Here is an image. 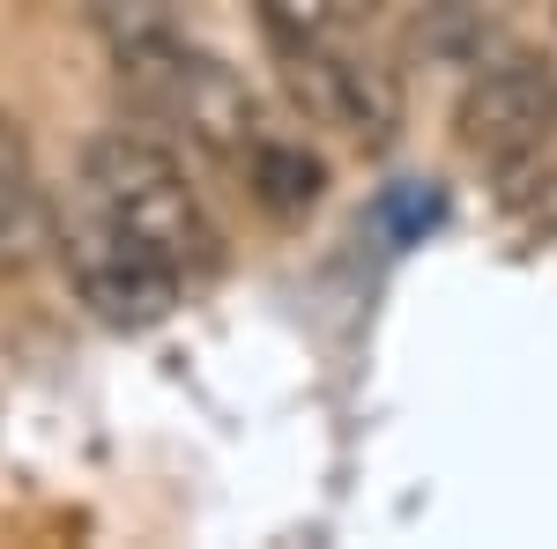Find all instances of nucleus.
Returning <instances> with one entry per match:
<instances>
[{
    "instance_id": "f257e3e1",
    "label": "nucleus",
    "mask_w": 557,
    "mask_h": 549,
    "mask_svg": "<svg viewBox=\"0 0 557 549\" xmlns=\"http://www.w3.org/2000/svg\"><path fill=\"white\" fill-rule=\"evenodd\" d=\"M83 194L97 209L112 215L120 230H134L149 253H164L186 275V283H201L223 267V238H215L209 209H201V194L186 186V171L164 141H149V134H97L83 149Z\"/></svg>"
},
{
    "instance_id": "1a4fd4ad",
    "label": "nucleus",
    "mask_w": 557,
    "mask_h": 549,
    "mask_svg": "<svg viewBox=\"0 0 557 549\" xmlns=\"http://www.w3.org/2000/svg\"><path fill=\"white\" fill-rule=\"evenodd\" d=\"M253 8L275 45H327L349 23V0H253Z\"/></svg>"
},
{
    "instance_id": "6e6552de",
    "label": "nucleus",
    "mask_w": 557,
    "mask_h": 549,
    "mask_svg": "<svg viewBox=\"0 0 557 549\" xmlns=\"http://www.w3.org/2000/svg\"><path fill=\"white\" fill-rule=\"evenodd\" d=\"M498 15H513V0H431L424 23H417V38L431 52H454V60H469L475 45L491 38V23Z\"/></svg>"
},
{
    "instance_id": "20e7f679",
    "label": "nucleus",
    "mask_w": 557,
    "mask_h": 549,
    "mask_svg": "<svg viewBox=\"0 0 557 549\" xmlns=\"http://www.w3.org/2000/svg\"><path fill=\"white\" fill-rule=\"evenodd\" d=\"M454 134L475 164L513 171L557 141V67L543 52H491L461 89Z\"/></svg>"
},
{
    "instance_id": "39448f33",
    "label": "nucleus",
    "mask_w": 557,
    "mask_h": 549,
    "mask_svg": "<svg viewBox=\"0 0 557 549\" xmlns=\"http://www.w3.org/2000/svg\"><path fill=\"white\" fill-rule=\"evenodd\" d=\"M283 89L312 127H335L364 149H386L401 127V89L380 60L349 52L343 38L327 45H283Z\"/></svg>"
},
{
    "instance_id": "f03ea898",
    "label": "nucleus",
    "mask_w": 557,
    "mask_h": 549,
    "mask_svg": "<svg viewBox=\"0 0 557 549\" xmlns=\"http://www.w3.org/2000/svg\"><path fill=\"white\" fill-rule=\"evenodd\" d=\"M120 89H127V104L141 120L186 134L194 149H209L223 164H246L260 149V134H268L253 89L238 83L215 52L186 45L178 30L157 38V45H127L120 52Z\"/></svg>"
},
{
    "instance_id": "9b49d317",
    "label": "nucleus",
    "mask_w": 557,
    "mask_h": 549,
    "mask_svg": "<svg viewBox=\"0 0 557 549\" xmlns=\"http://www.w3.org/2000/svg\"><path fill=\"white\" fill-rule=\"evenodd\" d=\"M23 215H30V157H23L15 127L0 120V246L23 230Z\"/></svg>"
},
{
    "instance_id": "0eeeda50",
    "label": "nucleus",
    "mask_w": 557,
    "mask_h": 549,
    "mask_svg": "<svg viewBox=\"0 0 557 549\" xmlns=\"http://www.w3.org/2000/svg\"><path fill=\"white\" fill-rule=\"evenodd\" d=\"M498 209L513 215L528 238H557V149H535L528 164L498 171Z\"/></svg>"
},
{
    "instance_id": "9d476101",
    "label": "nucleus",
    "mask_w": 557,
    "mask_h": 549,
    "mask_svg": "<svg viewBox=\"0 0 557 549\" xmlns=\"http://www.w3.org/2000/svg\"><path fill=\"white\" fill-rule=\"evenodd\" d=\"M89 15H97V30L112 38V52H127V45H157L172 38V0H89Z\"/></svg>"
},
{
    "instance_id": "423d86ee",
    "label": "nucleus",
    "mask_w": 557,
    "mask_h": 549,
    "mask_svg": "<svg viewBox=\"0 0 557 549\" xmlns=\"http://www.w3.org/2000/svg\"><path fill=\"white\" fill-rule=\"evenodd\" d=\"M246 186H253V201L268 215H305L312 201H320V186H327V164L312 157V149H298V141H275V134H260V149L246 157Z\"/></svg>"
},
{
    "instance_id": "7ed1b4c3",
    "label": "nucleus",
    "mask_w": 557,
    "mask_h": 549,
    "mask_svg": "<svg viewBox=\"0 0 557 549\" xmlns=\"http://www.w3.org/2000/svg\"><path fill=\"white\" fill-rule=\"evenodd\" d=\"M60 260H67L75 297H83L104 327H127V335L172 320L178 290H186V275H178L172 260L149 253L134 230H120L89 194H75L67 215H60Z\"/></svg>"
}]
</instances>
